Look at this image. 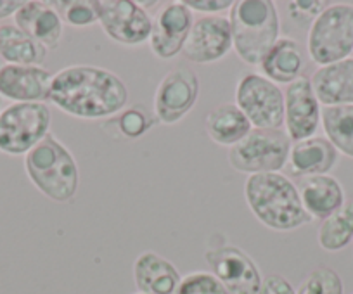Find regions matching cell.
Instances as JSON below:
<instances>
[{
    "label": "cell",
    "mask_w": 353,
    "mask_h": 294,
    "mask_svg": "<svg viewBox=\"0 0 353 294\" xmlns=\"http://www.w3.org/2000/svg\"><path fill=\"white\" fill-rule=\"evenodd\" d=\"M49 103L78 120H104L127 107L128 89L111 70L73 64L54 75Z\"/></svg>",
    "instance_id": "obj_1"
},
{
    "label": "cell",
    "mask_w": 353,
    "mask_h": 294,
    "mask_svg": "<svg viewBox=\"0 0 353 294\" xmlns=\"http://www.w3.org/2000/svg\"><path fill=\"white\" fill-rule=\"evenodd\" d=\"M244 198L254 218L270 231L293 232L312 222L298 187L283 174L250 175Z\"/></svg>",
    "instance_id": "obj_2"
},
{
    "label": "cell",
    "mask_w": 353,
    "mask_h": 294,
    "mask_svg": "<svg viewBox=\"0 0 353 294\" xmlns=\"http://www.w3.org/2000/svg\"><path fill=\"white\" fill-rule=\"evenodd\" d=\"M25 171L40 194L59 204L73 201L80 187V168L73 153L52 134L26 154Z\"/></svg>",
    "instance_id": "obj_3"
},
{
    "label": "cell",
    "mask_w": 353,
    "mask_h": 294,
    "mask_svg": "<svg viewBox=\"0 0 353 294\" xmlns=\"http://www.w3.org/2000/svg\"><path fill=\"white\" fill-rule=\"evenodd\" d=\"M229 23L234 52L250 66H260L267 52L281 39L279 12L270 0L234 2Z\"/></svg>",
    "instance_id": "obj_4"
},
{
    "label": "cell",
    "mask_w": 353,
    "mask_h": 294,
    "mask_svg": "<svg viewBox=\"0 0 353 294\" xmlns=\"http://www.w3.org/2000/svg\"><path fill=\"white\" fill-rule=\"evenodd\" d=\"M307 50L319 67L348 59L353 52V4H329L308 28Z\"/></svg>",
    "instance_id": "obj_5"
},
{
    "label": "cell",
    "mask_w": 353,
    "mask_h": 294,
    "mask_svg": "<svg viewBox=\"0 0 353 294\" xmlns=\"http://www.w3.org/2000/svg\"><path fill=\"white\" fill-rule=\"evenodd\" d=\"M291 138L284 130H261L253 128L246 137L227 153L232 170L239 174H281L288 165Z\"/></svg>",
    "instance_id": "obj_6"
},
{
    "label": "cell",
    "mask_w": 353,
    "mask_h": 294,
    "mask_svg": "<svg viewBox=\"0 0 353 294\" xmlns=\"http://www.w3.org/2000/svg\"><path fill=\"white\" fill-rule=\"evenodd\" d=\"M50 109L46 103H16L0 113V153L26 156L50 134Z\"/></svg>",
    "instance_id": "obj_7"
},
{
    "label": "cell",
    "mask_w": 353,
    "mask_h": 294,
    "mask_svg": "<svg viewBox=\"0 0 353 294\" xmlns=\"http://www.w3.org/2000/svg\"><path fill=\"white\" fill-rule=\"evenodd\" d=\"M236 106L251 127L281 130L284 127V90L260 73H246L236 85Z\"/></svg>",
    "instance_id": "obj_8"
},
{
    "label": "cell",
    "mask_w": 353,
    "mask_h": 294,
    "mask_svg": "<svg viewBox=\"0 0 353 294\" xmlns=\"http://www.w3.org/2000/svg\"><path fill=\"white\" fill-rule=\"evenodd\" d=\"M198 99V73L188 66L173 67L156 87L152 113L158 123L176 125L194 109Z\"/></svg>",
    "instance_id": "obj_9"
},
{
    "label": "cell",
    "mask_w": 353,
    "mask_h": 294,
    "mask_svg": "<svg viewBox=\"0 0 353 294\" xmlns=\"http://www.w3.org/2000/svg\"><path fill=\"white\" fill-rule=\"evenodd\" d=\"M97 19L113 42L139 47L149 42L152 18L139 2L132 0H96Z\"/></svg>",
    "instance_id": "obj_10"
},
{
    "label": "cell",
    "mask_w": 353,
    "mask_h": 294,
    "mask_svg": "<svg viewBox=\"0 0 353 294\" xmlns=\"http://www.w3.org/2000/svg\"><path fill=\"white\" fill-rule=\"evenodd\" d=\"M205 260L229 294H260L263 284L260 269L239 246H212L205 251Z\"/></svg>",
    "instance_id": "obj_11"
},
{
    "label": "cell",
    "mask_w": 353,
    "mask_h": 294,
    "mask_svg": "<svg viewBox=\"0 0 353 294\" xmlns=\"http://www.w3.org/2000/svg\"><path fill=\"white\" fill-rule=\"evenodd\" d=\"M194 18L184 2H170L163 6L152 18L149 47L158 59L168 61L182 54L191 33Z\"/></svg>",
    "instance_id": "obj_12"
},
{
    "label": "cell",
    "mask_w": 353,
    "mask_h": 294,
    "mask_svg": "<svg viewBox=\"0 0 353 294\" xmlns=\"http://www.w3.org/2000/svg\"><path fill=\"white\" fill-rule=\"evenodd\" d=\"M322 106L308 76L301 75L284 90V127L291 142L314 137L321 127Z\"/></svg>",
    "instance_id": "obj_13"
},
{
    "label": "cell",
    "mask_w": 353,
    "mask_h": 294,
    "mask_svg": "<svg viewBox=\"0 0 353 294\" xmlns=\"http://www.w3.org/2000/svg\"><path fill=\"white\" fill-rule=\"evenodd\" d=\"M232 50V30L229 18L205 16L196 19L185 42L184 57L194 64H213Z\"/></svg>",
    "instance_id": "obj_14"
},
{
    "label": "cell",
    "mask_w": 353,
    "mask_h": 294,
    "mask_svg": "<svg viewBox=\"0 0 353 294\" xmlns=\"http://www.w3.org/2000/svg\"><path fill=\"white\" fill-rule=\"evenodd\" d=\"M54 75L43 66L4 64L0 70V97L16 103H46L49 101Z\"/></svg>",
    "instance_id": "obj_15"
},
{
    "label": "cell",
    "mask_w": 353,
    "mask_h": 294,
    "mask_svg": "<svg viewBox=\"0 0 353 294\" xmlns=\"http://www.w3.org/2000/svg\"><path fill=\"white\" fill-rule=\"evenodd\" d=\"M339 153L325 137H314L291 144L288 167L294 177L329 175L338 165Z\"/></svg>",
    "instance_id": "obj_16"
},
{
    "label": "cell",
    "mask_w": 353,
    "mask_h": 294,
    "mask_svg": "<svg viewBox=\"0 0 353 294\" xmlns=\"http://www.w3.org/2000/svg\"><path fill=\"white\" fill-rule=\"evenodd\" d=\"M14 25L47 50H56L61 45L64 23L52 6L28 0L16 12Z\"/></svg>",
    "instance_id": "obj_17"
},
{
    "label": "cell",
    "mask_w": 353,
    "mask_h": 294,
    "mask_svg": "<svg viewBox=\"0 0 353 294\" xmlns=\"http://www.w3.org/2000/svg\"><path fill=\"white\" fill-rule=\"evenodd\" d=\"M182 275L175 265L156 251H144L134 262V282L142 294H176Z\"/></svg>",
    "instance_id": "obj_18"
},
{
    "label": "cell",
    "mask_w": 353,
    "mask_h": 294,
    "mask_svg": "<svg viewBox=\"0 0 353 294\" xmlns=\"http://www.w3.org/2000/svg\"><path fill=\"white\" fill-rule=\"evenodd\" d=\"M310 82L321 106H353V57L319 67Z\"/></svg>",
    "instance_id": "obj_19"
},
{
    "label": "cell",
    "mask_w": 353,
    "mask_h": 294,
    "mask_svg": "<svg viewBox=\"0 0 353 294\" xmlns=\"http://www.w3.org/2000/svg\"><path fill=\"white\" fill-rule=\"evenodd\" d=\"M303 208L312 220H325L345 204V191L332 175H314L301 178L296 185Z\"/></svg>",
    "instance_id": "obj_20"
},
{
    "label": "cell",
    "mask_w": 353,
    "mask_h": 294,
    "mask_svg": "<svg viewBox=\"0 0 353 294\" xmlns=\"http://www.w3.org/2000/svg\"><path fill=\"white\" fill-rule=\"evenodd\" d=\"M265 78L277 85H290L301 76L305 70V57L300 43L294 39L284 36L267 52L260 63Z\"/></svg>",
    "instance_id": "obj_21"
},
{
    "label": "cell",
    "mask_w": 353,
    "mask_h": 294,
    "mask_svg": "<svg viewBox=\"0 0 353 294\" xmlns=\"http://www.w3.org/2000/svg\"><path fill=\"white\" fill-rule=\"evenodd\" d=\"M206 135L215 142L216 145L232 147L237 142L243 140L253 127L246 114L236 106V103H223L213 107L205 120Z\"/></svg>",
    "instance_id": "obj_22"
},
{
    "label": "cell",
    "mask_w": 353,
    "mask_h": 294,
    "mask_svg": "<svg viewBox=\"0 0 353 294\" xmlns=\"http://www.w3.org/2000/svg\"><path fill=\"white\" fill-rule=\"evenodd\" d=\"M49 50L16 25L0 26V59L6 64L42 66Z\"/></svg>",
    "instance_id": "obj_23"
},
{
    "label": "cell",
    "mask_w": 353,
    "mask_h": 294,
    "mask_svg": "<svg viewBox=\"0 0 353 294\" xmlns=\"http://www.w3.org/2000/svg\"><path fill=\"white\" fill-rule=\"evenodd\" d=\"M317 241L324 251L336 253L353 242V199L325 220L317 232Z\"/></svg>",
    "instance_id": "obj_24"
},
{
    "label": "cell",
    "mask_w": 353,
    "mask_h": 294,
    "mask_svg": "<svg viewBox=\"0 0 353 294\" xmlns=\"http://www.w3.org/2000/svg\"><path fill=\"white\" fill-rule=\"evenodd\" d=\"M321 125L336 151L353 160V106L322 107Z\"/></svg>",
    "instance_id": "obj_25"
},
{
    "label": "cell",
    "mask_w": 353,
    "mask_h": 294,
    "mask_svg": "<svg viewBox=\"0 0 353 294\" xmlns=\"http://www.w3.org/2000/svg\"><path fill=\"white\" fill-rule=\"evenodd\" d=\"M156 123L158 121H156L154 113L149 111L144 104H132V106L121 109L117 116L110 118L103 125V128L114 130V134L127 140H137V138L144 137Z\"/></svg>",
    "instance_id": "obj_26"
},
{
    "label": "cell",
    "mask_w": 353,
    "mask_h": 294,
    "mask_svg": "<svg viewBox=\"0 0 353 294\" xmlns=\"http://www.w3.org/2000/svg\"><path fill=\"white\" fill-rule=\"evenodd\" d=\"M296 294H345L343 280L331 266H315L308 275L301 280Z\"/></svg>",
    "instance_id": "obj_27"
},
{
    "label": "cell",
    "mask_w": 353,
    "mask_h": 294,
    "mask_svg": "<svg viewBox=\"0 0 353 294\" xmlns=\"http://www.w3.org/2000/svg\"><path fill=\"white\" fill-rule=\"evenodd\" d=\"M52 8L59 12L63 23L73 28H87L97 19L96 0H66V2H52Z\"/></svg>",
    "instance_id": "obj_28"
},
{
    "label": "cell",
    "mask_w": 353,
    "mask_h": 294,
    "mask_svg": "<svg viewBox=\"0 0 353 294\" xmlns=\"http://www.w3.org/2000/svg\"><path fill=\"white\" fill-rule=\"evenodd\" d=\"M176 294H229L212 272H192L182 277Z\"/></svg>",
    "instance_id": "obj_29"
},
{
    "label": "cell",
    "mask_w": 353,
    "mask_h": 294,
    "mask_svg": "<svg viewBox=\"0 0 353 294\" xmlns=\"http://www.w3.org/2000/svg\"><path fill=\"white\" fill-rule=\"evenodd\" d=\"M327 6V2H314V0H310V2H305V0H301V2H288V12H290L291 19L294 23H300V25L301 23H308V25H312L314 19Z\"/></svg>",
    "instance_id": "obj_30"
},
{
    "label": "cell",
    "mask_w": 353,
    "mask_h": 294,
    "mask_svg": "<svg viewBox=\"0 0 353 294\" xmlns=\"http://www.w3.org/2000/svg\"><path fill=\"white\" fill-rule=\"evenodd\" d=\"M184 4L188 6L191 11L205 12L206 16H216L219 12L232 9V0H184Z\"/></svg>",
    "instance_id": "obj_31"
},
{
    "label": "cell",
    "mask_w": 353,
    "mask_h": 294,
    "mask_svg": "<svg viewBox=\"0 0 353 294\" xmlns=\"http://www.w3.org/2000/svg\"><path fill=\"white\" fill-rule=\"evenodd\" d=\"M260 294H296L294 287L288 279L279 273H270L263 279Z\"/></svg>",
    "instance_id": "obj_32"
},
{
    "label": "cell",
    "mask_w": 353,
    "mask_h": 294,
    "mask_svg": "<svg viewBox=\"0 0 353 294\" xmlns=\"http://www.w3.org/2000/svg\"><path fill=\"white\" fill-rule=\"evenodd\" d=\"M23 4L25 2H21V0H0V21L16 16V12L21 9Z\"/></svg>",
    "instance_id": "obj_33"
},
{
    "label": "cell",
    "mask_w": 353,
    "mask_h": 294,
    "mask_svg": "<svg viewBox=\"0 0 353 294\" xmlns=\"http://www.w3.org/2000/svg\"><path fill=\"white\" fill-rule=\"evenodd\" d=\"M4 64H6V63H4V61L0 59V70H2V67H4Z\"/></svg>",
    "instance_id": "obj_34"
},
{
    "label": "cell",
    "mask_w": 353,
    "mask_h": 294,
    "mask_svg": "<svg viewBox=\"0 0 353 294\" xmlns=\"http://www.w3.org/2000/svg\"><path fill=\"white\" fill-rule=\"evenodd\" d=\"M0 113H2V97H0Z\"/></svg>",
    "instance_id": "obj_35"
},
{
    "label": "cell",
    "mask_w": 353,
    "mask_h": 294,
    "mask_svg": "<svg viewBox=\"0 0 353 294\" xmlns=\"http://www.w3.org/2000/svg\"><path fill=\"white\" fill-rule=\"evenodd\" d=\"M134 294H142V293H134Z\"/></svg>",
    "instance_id": "obj_36"
},
{
    "label": "cell",
    "mask_w": 353,
    "mask_h": 294,
    "mask_svg": "<svg viewBox=\"0 0 353 294\" xmlns=\"http://www.w3.org/2000/svg\"><path fill=\"white\" fill-rule=\"evenodd\" d=\"M352 294H353V293H352Z\"/></svg>",
    "instance_id": "obj_37"
}]
</instances>
